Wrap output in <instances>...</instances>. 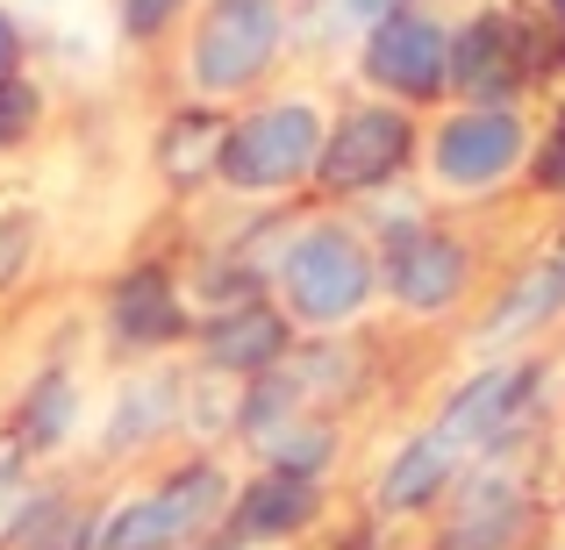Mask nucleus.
Segmentation results:
<instances>
[{
  "label": "nucleus",
  "instance_id": "obj_23",
  "mask_svg": "<svg viewBox=\"0 0 565 550\" xmlns=\"http://www.w3.org/2000/svg\"><path fill=\"white\" fill-rule=\"evenodd\" d=\"M530 180L544 193H565V108L537 129V151H530Z\"/></svg>",
  "mask_w": 565,
  "mask_h": 550
},
{
  "label": "nucleus",
  "instance_id": "obj_28",
  "mask_svg": "<svg viewBox=\"0 0 565 550\" xmlns=\"http://www.w3.org/2000/svg\"><path fill=\"white\" fill-rule=\"evenodd\" d=\"M207 550H244V543H207Z\"/></svg>",
  "mask_w": 565,
  "mask_h": 550
},
{
  "label": "nucleus",
  "instance_id": "obj_18",
  "mask_svg": "<svg viewBox=\"0 0 565 550\" xmlns=\"http://www.w3.org/2000/svg\"><path fill=\"white\" fill-rule=\"evenodd\" d=\"M558 315H565V258L552 250V258L523 265V272L509 279V293H494V308L472 322V351L494 358V351H509V344H523V336L552 330Z\"/></svg>",
  "mask_w": 565,
  "mask_h": 550
},
{
  "label": "nucleus",
  "instance_id": "obj_12",
  "mask_svg": "<svg viewBox=\"0 0 565 550\" xmlns=\"http://www.w3.org/2000/svg\"><path fill=\"white\" fill-rule=\"evenodd\" d=\"M530 529H537V500L494 457L458 472V486L437 508V550H523Z\"/></svg>",
  "mask_w": 565,
  "mask_h": 550
},
{
  "label": "nucleus",
  "instance_id": "obj_2",
  "mask_svg": "<svg viewBox=\"0 0 565 550\" xmlns=\"http://www.w3.org/2000/svg\"><path fill=\"white\" fill-rule=\"evenodd\" d=\"M294 36L287 0H201L180 29V86L186 100L207 108H236L258 100V86L279 72Z\"/></svg>",
  "mask_w": 565,
  "mask_h": 550
},
{
  "label": "nucleus",
  "instance_id": "obj_10",
  "mask_svg": "<svg viewBox=\"0 0 565 550\" xmlns=\"http://www.w3.org/2000/svg\"><path fill=\"white\" fill-rule=\"evenodd\" d=\"M359 72L380 100L437 108V100H451V22H437L423 8L386 14L380 29L359 36Z\"/></svg>",
  "mask_w": 565,
  "mask_h": 550
},
{
  "label": "nucleus",
  "instance_id": "obj_4",
  "mask_svg": "<svg viewBox=\"0 0 565 550\" xmlns=\"http://www.w3.org/2000/svg\"><path fill=\"white\" fill-rule=\"evenodd\" d=\"M322 137H330V115L308 94L244 100L230 115V137H222V180L215 186L236 193V201H287V193L316 186Z\"/></svg>",
  "mask_w": 565,
  "mask_h": 550
},
{
  "label": "nucleus",
  "instance_id": "obj_8",
  "mask_svg": "<svg viewBox=\"0 0 565 550\" xmlns=\"http://www.w3.org/2000/svg\"><path fill=\"white\" fill-rule=\"evenodd\" d=\"M193 322H201V308H193L186 279L166 258H143L129 272H115L108 293H100V336L137 365L172 358L180 344H193Z\"/></svg>",
  "mask_w": 565,
  "mask_h": 550
},
{
  "label": "nucleus",
  "instance_id": "obj_17",
  "mask_svg": "<svg viewBox=\"0 0 565 550\" xmlns=\"http://www.w3.org/2000/svg\"><path fill=\"white\" fill-rule=\"evenodd\" d=\"M222 137H230V108L180 100L151 137V172L166 193H201L222 180Z\"/></svg>",
  "mask_w": 565,
  "mask_h": 550
},
{
  "label": "nucleus",
  "instance_id": "obj_25",
  "mask_svg": "<svg viewBox=\"0 0 565 550\" xmlns=\"http://www.w3.org/2000/svg\"><path fill=\"white\" fill-rule=\"evenodd\" d=\"M22 72H29V22L0 0V86L22 79Z\"/></svg>",
  "mask_w": 565,
  "mask_h": 550
},
{
  "label": "nucleus",
  "instance_id": "obj_27",
  "mask_svg": "<svg viewBox=\"0 0 565 550\" xmlns=\"http://www.w3.org/2000/svg\"><path fill=\"white\" fill-rule=\"evenodd\" d=\"M8 151H14V137H8V122H0V165H8Z\"/></svg>",
  "mask_w": 565,
  "mask_h": 550
},
{
  "label": "nucleus",
  "instance_id": "obj_15",
  "mask_svg": "<svg viewBox=\"0 0 565 550\" xmlns=\"http://www.w3.org/2000/svg\"><path fill=\"white\" fill-rule=\"evenodd\" d=\"M322 508H330V479H308V472L258 465L250 479H236L230 522H222V537H215V543H244V550L301 543L308 529L322 522Z\"/></svg>",
  "mask_w": 565,
  "mask_h": 550
},
{
  "label": "nucleus",
  "instance_id": "obj_6",
  "mask_svg": "<svg viewBox=\"0 0 565 550\" xmlns=\"http://www.w3.org/2000/svg\"><path fill=\"white\" fill-rule=\"evenodd\" d=\"M423 158V122L401 100H351L344 115H330L322 137V165H316V193L322 201H365L386 193L401 172Z\"/></svg>",
  "mask_w": 565,
  "mask_h": 550
},
{
  "label": "nucleus",
  "instance_id": "obj_3",
  "mask_svg": "<svg viewBox=\"0 0 565 550\" xmlns=\"http://www.w3.org/2000/svg\"><path fill=\"white\" fill-rule=\"evenodd\" d=\"M236 472L215 451L166 465L151 486H129L94 515V550H207L230 522Z\"/></svg>",
  "mask_w": 565,
  "mask_h": 550
},
{
  "label": "nucleus",
  "instance_id": "obj_19",
  "mask_svg": "<svg viewBox=\"0 0 565 550\" xmlns=\"http://www.w3.org/2000/svg\"><path fill=\"white\" fill-rule=\"evenodd\" d=\"M94 515L100 508H86V500L65 494V486H36L0 550H94Z\"/></svg>",
  "mask_w": 565,
  "mask_h": 550
},
{
  "label": "nucleus",
  "instance_id": "obj_7",
  "mask_svg": "<svg viewBox=\"0 0 565 550\" xmlns=\"http://www.w3.org/2000/svg\"><path fill=\"white\" fill-rule=\"evenodd\" d=\"M373 244H380V301L386 308H401L408 322H444L451 308H466L480 265H472V244L458 229H444L429 215H408L394 229H380Z\"/></svg>",
  "mask_w": 565,
  "mask_h": 550
},
{
  "label": "nucleus",
  "instance_id": "obj_24",
  "mask_svg": "<svg viewBox=\"0 0 565 550\" xmlns=\"http://www.w3.org/2000/svg\"><path fill=\"white\" fill-rule=\"evenodd\" d=\"M316 8H322V22H344L351 36H365V29H380L386 14L415 8V0H316Z\"/></svg>",
  "mask_w": 565,
  "mask_h": 550
},
{
  "label": "nucleus",
  "instance_id": "obj_11",
  "mask_svg": "<svg viewBox=\"0 0 565 550\" xmlns=\"http://www.w3.org/2000/svg\"><path fill=\"white\" fill-rule=\"evenodd\" d=\"M186 429V371H172L166 358L137 365L115 379V393L94 414V457L100 465H129V457H151L166 436Z\"/></svg>",
  "mask_w": 565,
  "mask_h": 550
},
{
  "label": "nucleus",
  "instance_id": "obj_5",
  "mask_svg": "<svg viewBox=\"0 0 565 550\" xmlns=\"http://www.w3.org/2000/svg\"><path fill=\"white\" fill-rule=\"evenodd\" d=\"M530 151H537V129L523 100H451L423 129V172L451 201H487L509 180H523Z\"/></svg>",
  "mask_w": 565,
  "mask_h": 550
},
{
  "label": "nucleus",
  "instance_id": "obj_13",
  "mask_svg": "<svg viewBox=\"0 0 565 550\" xmlns=\"http://www.w3.org/2000/svg\"><path fill=\"white\" fill-rule=\"evenodd\" d=\"M294 344H301V330L287 322V308H279L273 293H250V301H236V308H207V315L193 322V365L215 371V379H236V386L279 371Z\"/></svg>",
  "mask_w": 565,
  "mask_h": 550
},
{
  "label": "nucleus",
  "instance_id": "obj_9",
  "mask_svg": "<svg viewBox=\"0 0 565 550\" xmlns=\"http://www.w3.org/2000/svg\"><path fill=\"white\" fill-rule=\"evenodd\" d=\"M537 386H544V365L487 358L480 371H466V379L444 393V408H437L429 429H437L458 457H501V443L523 436L530 408H537Z\"/></svg>",
  "mask_w": 565,
  "mask_h": 550
},
{
  "label": "nucleus",
  "instance_id": "obj_14",
  "mask_svg": "<svg viewBox=\"0 0 565 550\" xmlns=\"http://www.w3.org/2000/svg\"><path fill=\"white\" fill-rule=\"evenodd\" d=\"M86 429H94V400H86V379L65 358L36 365L22 386H14L8 414H0V436L29 457V465H57L65 451H79Z\"/></svg>",
  "mask_w": 565,
  "mask_h": 550
},
{
  "label": "nucleus",
  "instance_id": "obj_16",
  "mask_svg": "<svg viewBox=\"0 0 565 550\" xmlns=\"http://www.w3.org/2000/svg\"><path fill=\"white\" fill-rule=\"evenodd\" d=\"M466 457L437 436V429H415L386 451V465L373 472V515L380 522H408V515H437L444 494L458 486Z\"/></svg>",
  "mask_w": 565,
  "mask_h": 550
},
{
  "label": "nucleus",
  "instance_id": "obj_21",
  "mask_svg": "<svg viewBox=\"0 0 565 550\" xmlns=\"http://www.w3.org/2000/svg\"><path fill=\"white\" fill-rule=\"evenodd\" d=\"M36 258H43V215L29 201H0V301L29 287Z\"/></svg>",
  "mask_w": 565,
  "mask_h": 550
},
{
  "label": "nucleus",
  "instance_id": "obj_1",
  "mask_svg": "<svg viewBox=\"0 0 565 550\" xmlns=\"http://www.w3.org/2000/svg\"><path fill=\"white\" fill-rule=\"evenodd\" d=\"M273 301L301 336H344L380 301V244L351 215H301L273 265Z\"/></svg>",
  "mask_w": 565,
  "mask_h": 550
},
{
  "label": "nucleus",
  "instance_id": "obj_26",
  "mask_svg": "<svg viewBox=\"0 0 565 550\" xmlns=\"http://www.w3.org/2000/svg\"><path fill=\"white\" fill-rule=\"evenodd\" d=\"M544 22H558V29H565V0H544Z\"/></svg>",
  "mask_w": 565,
  "mask_h": 550
},
{
  "label": "nucleus",
  "instance_id": "obj_20",
  "mask_svg": "<svg viewBox=\"0 0 565 550\" xmlns=\"http://www.w3.org/2000/svg\"><path fill=\"white\" fill-rule=\"evenodd\" d=\"M337 451H344V436H337L330 414H294L287 429H273V436L258 443V465H279V472H308V479H330Z\"/></svg>",
  "mask_w": 565,
  "mask_h": 550
},
{
  "label": "nucleus",
  "instance_id": "obj_22",
  "mask_svg": "<svg viewBox=\"0 0 565 550\" xmlns=\"http://www.w3.org/2000/svg\"><path fill=\"white\" fill-rule=\"evenodd\" d=\"M193 8H201V0H108V22H115V36H122L129 51H158L166 36L186 29Z\"/></svg>",
  "mask_w": 565,
  "mask_h": 550
}]
</instances>
